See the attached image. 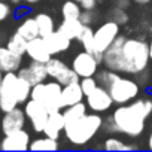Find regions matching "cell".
I'll use <instances>...</instances> for the list:
<instances>
[{
    "instance_id": "6da1fadb",
    "label": "cell",
    "mask_w": 152,
    "mask_h": 152,
    "mask_svg": "<svg viewBox=\"0 0 152 152\" xmlns=\"http://www.w3.org/2000/svg\"><path fill=\"white\" fill-rule=\"evenodd\" d=\"M151 113H152V100L137 97L136 100L127 104H119L112 112L110 116L121 134L136 139L145 133L146 121Z\"/></svg>"
},
{
    "instance_id": "7a4b0ae2",
    "label": "cell",
    "mask_w": 152,
    "mask_h": 152,
    "mask_svg": "<svg viewBox=\"0 0 152 152\" xmlns=\"http://www.w3.org/2000/svg\"><path fill=\"white\" fill-rule=\"evenodd\" d=\"M149 45L139 37H125L122 46V73L137 76L149 67Z\"/></svg>"
},
{
    "instance_id": "3957f363",
    "label": "cell",
    "mask_w": 152,
    "mask_h": 152,
    "mask_svg": "<svg viewBox=\"0 0 152 152\" xmlns=\"http://www.w3.org/2000/svg\"><path fill=\"white\" fill-rule=\"evenodd\" d=\"M102 125H103V116H100V113L91 112L85 113L78 121L66 124L63 134L66 140L73 146H85L99 134Z\"/></svg>"
},
{
    "instance_id": "277c9868",
    "label": "cell",
    "mask_w": 152,
    "mask_h": 152,
    "mask_svg": "<svg viewBox=\"0 0 152 152\" xmlns=\"http://www.w3.org/2000/svg\"><path fill=\"white\" fill-rule=\"evenodd\" d=\"M140 84L133 79V78H124V76H119V78L107 88L110 93V97L113 100L115 104H127L133 100H136L140 94Z\"/></svg>"
},
{
    "instance_id": "5b68a950",
    "label": "cell",
    "mask_w": 152,
    "mask_h": 152,
    "mask_svg": "<svg viewBox=\"0 0 152 152\" xmlns=\"http://www.w3.org/2000/svg\"><path fill=\"white\" fill-rule=\"evenodd\" d=\"M17 72L3 73L2 82H0V110L3 113L20 106L17 99Z\"/></svg>"
},
{
    "instance_id": "8992f818",
    "label": "cell",
    "mask_w": 152,
    "mask_h": 152,
    "mask_svg": "<svg viewBox=\"0 0 152 152\" xmlns=\"http://www.w3.org/2000/svg\"><path fill=\"white\" fill-rule=\"evenodd\" d=\"M46 72H48V78L60 82L61 85H69V84H73V82H79V76L76 73L72 66L69 67L61 58H57V57H51L46 63Z\"/></svg>"
},
{
    "instance_id": "52a82bcc",
    "label": "cell",
    "mask_w": 152,
    "mask_h": 152,
    "mask_svg": "<svg viewBox=\"0 0 152 152\" xmlns=\"http://www.w3.org/2000/svg\"><path fill=\"white\" fill-rule=\"evenodd\" d=\"M24 112H26L27 121L30 122L33 131L43 133V128H45L46 121H48V116H49V112L45 107V104L40 103V102H37V100L28 99L24 103Z\"/></svg>"
},
{
    "instance_id": "ba28073f",
    "label": "cell",
    "mask_w": 152,
    "mask_h": 152,
    "mask_svg": "<svg viewBox=\"0 0 152 152\" xmlns=\"http://www.w3.org/2000/svg\"><path fill=\"white\" fill-rule=\"evenodd\" d=\"M119 27L121 26L116 24L115 21L106 20L94 30V42H96L97 49L102 54H104V51L112 45V42L121 34V28Z\"/></svg>"
},
{
    "instance_id": "9c48e42d",
    "label": "cell",
    "mask_w": 152,
    "mask_h": 152,
    "mask_svg": "<svg viewBox=\"0 0 152 152\" xmlns=\"http://www.w3.org/2000/svg\"><path fill=\"white\" fill-rule=\"evenodd\" d=\"M85 103L88 106V110L96 112V113H103L107 112L115 103L110 97V93L107 88L99 85L94 91H91L88 96H85Z\"/></svg>"
},
{
    "instance_id": "30bf717a",
    "label": "cell",
    "mask_w": 152,
    "mask_h": 152,
    "mask_svg": "<svg viewBox=\"0 0 152 152\" xmlns=\"http://www.w3.org/2000/svg\"><path fill=\"white\" fill-rule=\"evenodd\" d=\"M102 63L90 52L82 51L76 55L72 61V69L78 73L79 78H87V76H96L99 72V66Z\"/></svg>"
},
{
    "instance_id": "8fae6325",
    "label": "cell",
    "mask_w": 152,
    "mask_h": 152,
    "mask_svg": "<svg viewBox=\"0 0 152 152\" xmlns=\"http://www.w3.org/2000/svg\"><path fill=\"white\" fill-rule=\"evenodd\" d=\"M124 42H125V36L119 34L112 42V45L104 51L102 64L106 69L122 73V46H124Z\"/></svg>"
},
{
    "instance_id": "7c38bea8",
    "label": "cell",
    "mask_w": 152,
    "mask_h": 152,
    "mask_svg": "<svg viewBox=\"0 0 152 152\" xmlns=\"http://www.w3.org/2000/svg\"><path fill=\"white\" fill-rule=\"evenodd\" d=\"M30 133L24 128L5 134L0 140V149L2 151H27L30 149Z\"/></svg>"
},
{
    "instance_id": "4fadbf2b",
    "label": "cell",
    "mask_w": 152,
    "mask_h": 152,
    "mask_svg": "<svg viewBox=\"0 0 152 152\" xmlns=\"http://www.w3.org/2000/svg\"><path fill=\"white\" fill-rule=\"evenodd\" d=\"M46 84V94L43 104L48 109L49 113H55L64 109L63 106V85L57 81H48Z\"/></svg>"
},
{
    "instance_id": "5bb4252c",
    "label": "cell",
    "mask_w": 152,
    "mask_h": 152,
    "mask_svg": "<svg viewBox=\"0 0 152 152\" xmlns=\"http://www.w3.org/2000/svg\"><path fill=\"white\" fill-rule=\"evenodd\" d=\"M17 75L20 78L26 79L31 85H36L39 82L48 81V72H46V64L40 61H33L30 60V64L26 67H20Z\"/></svg>"
},
{
    "instance_id": "9a60e30c",
    "label": "cell",
    "mask_w": 152,
    "mask_h": 152,
    "mask_svg": "<svg viewBox=\"0 0 152 152\" xmlns=\"http://www.w3.org/2000/svg\"><path fill=\"white\" fill-rule=\"evenodd\" d=\"M26 124H27L26 112H24V109H21L20 106H17L15 109L3 113L2 122H0V128H2V133L3 134H9L12 131L26 128Z\"/></svg>"
},
{
    "instance_id": "2e32d148",
    "label": "cell",
    "mask_w": 152,
    "mask_h": 152,
    "mask_svg": "<svg viewBox=\"0 0 152 152\" xmlns=\"http://www.w3.org/2000/svg\"><path fill=\"white\" fill-rule=\"evenodd\" d=\"M26 54H27V57H28L30 60H33V61H40V63H46V61L52 57V54H51L49 49H48V45H46L45 39L40 37V36H37V37L28 40Z\"/></svg>"
},
{
    "instance_id": "e0dca14e",
    "label": "cell",
    "mask_w": 152,
    "mask_h": 152,
    "mask_svg": "<svg viewBox=\"0 0 152 152\" xmlns=\"http://www.w3.org/2000/svg\"><path fill=\"white\" fill-rule=\"evenodd\" d=\"M23 64V57L12 52L8 46H0V70L3 73L18 72Z\"/></svg>"
},
{
    "instance_id": "ac0fdd59",
    "label": "cell",
    "mask_w": 152,
    "mask_h": 152,
    "mask_svg": "<svg viewBox=\"0 0 152 152\" xmlns=\"http://www.w3.org/2000/svg\"><path fill=\"white\" fill-rule=\"evenodd\" d=\"M78 42H81V45L84 46V51L93 54L100 63L103 61V54L97 49L96 46V42H94V30L91 26H84L81 34L78 36V39H76Z\"/></svg>"
},
{
    "instance_id": "d6986e66",
    "label": "cell",
    "mask_w": 152,
    "mask_h": 152,
    "mask_svg": "<svg viewBox=\"0 0 152 152\" xmlns=\"http://www.w3.org/2000/svg\"><path fill=\"white\" fill-rule=\"evenodd\" d=\"M64 118H63V112H55V113H49L46 125L43 128V134L52 139H60V136L64 131Z\"/></svg>"
},
{
    "instance_id": "ffe728a7",
    "label": "cell",
    "mask_w": 152,
    "mask_h": 152,
    "mask_svg": "<svg viewBox=\"0 0 152 152\" xmlns=\"http://www.w3.org/2000/svg\"><path fill=\"white\" fill-rule=\"evenodd\" d=\"M45 42L48 45V49L52 55H58L64 51H67L70 48L72 40L69 37H66L64 34H61L58 30H55L54 33H51L49 36L45 37Z\"/></svg>"
},
{
    "instance_id": "44dd1931",
    "label": "cell",
    "mask_w": 152,
    "mask_h": 152,
    "mask_svg": "<svg viewBox=\"0 0 152 152\" xmlns=\"http://www.w3.org/2000/svg\"><path fill=\"white\" fill-rule=\"evenodd\" d=\"M84 100H85V94H84L79 82L63 85V106L64 107L76 104V103L84 102Z\"/></svg>"
},
{
    "instance_id": "7402d4cb",
    "label": "cell",
    "mask_w": 152,
    "mask_h": 152,
    "mask_svg": "<svg viewBox=\"0 0 152 152\" xmlns=\"http://www.w3.org/2000/svg\"><path fill=\"white\" fill-rule=\"evenodd\" d=\"M17 33H20L24 39L31 40L34 37L39 36V27H37V21L34 17L31 15H26L21 18V23L17 27Z\"/></svg>"
},
{
    "instance_id": "603a6c76",
    "label": "cell",
    "mask_w": 152,
    "mask_h": 152,
    "mask_svg": "<svg viewBox=\"0 0 152 152\" xmlns=\"http://www.w3.org/2000/svg\"><path fill=\"white\" fill-rule=\"evenodd\" d=\"M82 28H84V24L81 23V20H63L61 24L57 27V30L66 37H69L70 40L78 39Z\"/></svg>"
},
{
    "instance_id": "cb8c5ba5",
    "label": "cell",
    "mask_w": 152,
    "mask_h": 152,
    "mask_svg": "<svg viewBox=\"0 0 152 152\" xmlns=\"http://www.w3.org/2000/svg\"><path fill=\"white\" fill-rule=\"evenodd\" d=\"M61 112H63L64 124H70V122H75V121H78L79 118H82L85 113H88V106H87V103L84 100V102H79L76 104L64 107Z\"/></svg>"
},
{
    "instance_id": "d4e9b609",
    "label": "cell",
    "mask_w": 152,
    "mask_h": 152,
    "mask_svg": "<svg viewBox=\"0 0 152 152\" xmlns=\"http://www.w3.org/2000/svg\"><path fill=\"white\" fill-rule=\"evenodd\" d=\"M34 18H36V21H37L39 36H40V37L45 39L46 36H49L51 33H54V31L57 30L55 21H54V18H52L49 14H46V12H39Z\"/></svg>"
},
{
    "instance_id": "484cf974",
    "label": "cell",
    "mask_w": 152,
    "mask_h": 152,
    "mask_svg": "<svg viewBox=\"0 0 152 152\" xmlns=\"http://www.w3.org/2000/svg\"><path fill=\"white\" fill-rule=\"evenodd\" d=\"M103 148H104L106 151H110V152H115V151H116V152H118V151H136V149H139L137 145L125 143L122 139H119V137H116V136H113V134L104 140Z\"/></svg>"
},
{
    "instance_id": "4316f807",
    "label": "cell",
    "mask_w": 152,
    "mask_h": 152,
    "mask_svg": "<svg viewBox=\"0 0 152 152\" xmlns=\"http://www.w3.org/2000/svg\"><path fill=\"white\" fill-rule=\"evenodd\" d=\"M82 8L76 0H63L61 6V17L63 20H79Z\"/></svg>"
},
{
    "instance_id": "83f0119b",
    "label": "cell",
    "mask_w": 152,
    "mask_h": 152,
    "mask_svg": "<svg viewBox=\"0 0 152 152\" xmlns=\"http://www.w3.org/2000/svg\"><path fill=\"white\" fill-rule=\"evenodd\" d=\"M58 148H60L58 140L48 136L37 137L30 142V151H57Z\"/></svg>"
},
{
    "instance_id": "f1b7e54d",
    "label": "cell",
    "mask_w": 152,
    "mask_h": 152,
    "mask_svg": "<svg viewBox=\"0 0 152 152\" xmlns=\"http://www.w3.org/2000/svg\"><path fill=\"white\" fill-rule=\"evenodd\" d=\"M27 43H28V40H27V39H24L20 33H17V31H15V33L9 37V40H8L6 46H8L12 52H15V54H18V55L24 57V55H26V51H27Z\"/></svg>"
},
{
    "instance_id": "f546056e",
    "label": "cell",
    "mask_w": 152,
    "mask_h": 152,
    "mask_svg": "<svg viewBox=\"0 0 152 152\" xmlns=\"http://www.w3.org/2000/svg\"><path fill=\"white\" fill-rule=\"evenodd\" d=\"M121 76L119 72H115V70H110V69H102L96 73V79L99 82V85L104 87V88H109L118 78Z\"/></svg>"
},
{
    "instance_id": "4dcf8cb0",
    "label": "cell",
    "mask_w": 152,
    "mask_h": 152,
    "mask_svg": "<svg viewBox=\"0 0 152 152\" xmlns=\"http://www.w3.org/2000/svg\"><path fill=\"white\" fill-rule=\"evenodd\" d=\"M31 84L27 82L26 79L20 78L17 79V99H18V103L20 104H24L28 99H30V94H31Z\"/></svg>"
},
{
    "instance_id": "1f68e13d",
    "label": "cell",
    "mask_w": 152,
    "mask_h": 152,
    "mask_svg": "<svg viewBox=\"0 0 152 152\" xmlns=\"http://www.w3.org/2000/svg\"><path fill=\"white\" fill-rule=\"evenodd\" d=\"M107 20L115 21V23L119 24V26H125V24L130 21V15H128L127 9H122V8H116V6H113V8L107 12Z\"/></svg>"
},
{
    "instance_id": "d6a6232c",
    "label": "cell",
    "mask_w": 152,
    "mask_h": 152,
    "mask_svg": "<svg viewBox=\"0 0 152 152\" xmlns=\"http://www.w3.org/2000/svg\"><path fill=\"white\" fill-rule=\"evenodd\" d=\"M79 84H81V88L84 91L85 96H88L91 91H94L97 87H99V82L96 79V76H87V78H81L79 79Z\"/></svg>"
},
{
    "instance_id": "836d02e7",
    "label": "cell",
    "mask_w": 152,
    "mask_h": 152,
    "mask_svg": "<svg viewBox=\"0 0 152 152\" xmlns=\"http://www.w3.org/2000/svg\"><path fill=\"white\" fill-rule=\"evenodd\" d=\"M45 82H46V81H45ZM45 82H39V84H36V85L31 87L30 99L43 103V100H45V94H46V84H45Z\"/></svg>"
},
{
    "instance_id": "e575fe53",
    "label": "cell",
    "mask_w": 152,
    "mask_h": 152,
    "mask_svg": "<svg viewBox=\"0 0 152 152\" xmlns=\"http://www.w3.org/2000/svg\"><path fill=\"white\" fill-rule=\"evenodd\" d=\"M14 15V9L11 8V3H8V0H0V23L6 21Z\"/></svg>"
},
{
    "instance_id": "d590c367",
    "label": "cell",
    "mask_w": 152,
    "mask_h": 152,
    "mask_svg": "<svg viewBox=\"0 0 152 152\" xmlns=\"http://www.w3.org/2000/svg\"><path fill=\"white\" fill-rule=\"evenodd\" d=\"M79 20H81V23L84 26H93L97 21V12H96V9L94 11H85V9H82Z\"/></svg>"
},
{
    "instance_id": "8d00e7d4",
    "label": "cell",
    "mask_w": 152,
    "mask_h": 152,
    "mask_svg": "<svg viewBox=\"0 0 152 152\" xmlns=\"http://www.w3.org/2000/svg\"><path fill=\"white\" fill-rule=\"evenodd\" d=\"M102 130L107 134H118V127L116 124L113 122L112 116H107V118H103V125H102Z\"/></svg>"
},
{
    "instance_id": "74e56055",
    "label": "cell",
    "mask_w": 152,
    "mask_h": 152,
    "mask_svg": "<svg viewBox=\"0 0 152 152\" xmlns=\"http://www.w3.org/2000/svg\"><path fill=\"white\" fill-rule=\"evenodd\" d=\"M79 5L85 11H94L97 8V5H99V0H81Z\"/></svg>"
},
{
    "instance_id": "f35d334b",
    "label": "cell",
    "mask_w": 152,
    "mask_h": 152,
    "mask_svg": "<svg viewBox=\"0 0 152 152\" xmlns=\"http://www.w3.org/2000/svg\"><path fill=\"white\" fill-rule=\"evenodd\" d=\"M28 12H30V9H28V5H18L17 6V9H15V12H14V17L15 18H23V17H26V15H28Z\"/></svg>"
},
{
    "instance_id": "ab89813d",
    "label": "cell",
    "mask_w": 152,
    "mask_h": 152,
    "mask_svg": "<svg viewBox=\"0 0 152 152\" xmlns=\"http://www.w3.org/2000/svg\"><path fill=\"white\" fill-rule=\"evenodd\" d=\"M136 81L140 84V87H146L148 85V82H149V76H148V70L146 72H143V73H140V75H137L136 76Z\"/></svg>"
},
{
    "instance_id": "60d3db41",
    "label": "cell",
    "mask_w": 152,
    "mask_h": 152,
    "mask_svg": "<svg viewBox=\"0 0 152 152\" xmlns=\"http://www.w3.org/2000/svg\"><path fill=\"white\" fill-rule=\"evenodd\" d=\"M113 6L116 8H122V9H128L130 5L133 3V0H112Z\"/></svg>"
},
{
    "instance_id": "b9f144b4",
    "label": "cell",
    "mask_w": 152,
    "mask_h": 152,
    "mask_svg": "<svg viewBox=\"0 0 152 152\" xmlns=\"http://www.w3.org/2000/svg\"><path fill=\"white\" fill-rule=\"evenodd\" d=\"M133 3L139 6H148V5H152V0H133Z\"/></svg>"
},
{
    "instance_id": "7bdbcfd3",
    "label": "cell",
    "mask_w": 152,
    "mask_h": 152,
    "mask_svg": "<svg viewBox=\"0 0 152 152\" xmlns=\"http://www.w3.org/2000/svg\"><path fill=\"white\" fill-rule=\"evenodd\" d=\"M148 148L152 151V124H151V133H149V137H148Z\"/></svg>"
},
{
    "instance_id": "ee69618b",
    "label": "cell",
    "mask_w": 152,
    "mask_h": 152,
    "mask_svg": "<svg viewBox=\"0 0 152 152\" xmlns=\"http://www.w3.org/2000/svg\"><path fill=\"white\" fill-rule=\"evenodd\" d=\"M8 2H9L11 5H15V6H18V5L24 3V0H8Z\"/></svg>"
},
{
    "instance_id": "f6af8a7d",
    "label": "cell",
    "mask_w": 152,
    "mask_h": 152,
    "mask_svg": "<svg viewBox=\"0 0 152 152\" xmlns=\"http://www.w3.org/2000/svg\"><path fill=\"white\" fill-rule=\"evenodd\" d=\"M148 45H149V57H151V60H152V34H151V39H149Z\"/></svg>"
},
{
    "instance_id": "bcb514c9",
    "label": "cell",
    "mask_w": 152,
    "mask_h": 152,
    "mask_svg": "<svg viewBox=\"0 0 152 152\" xmlns=\"http://www.w3.org/2000/svg\"><path fill=\"white\" fill-rule=\"evenodd\" d=\"M37 2H40V0H24L26 5H34V3H37Z\"/></svg>"
},
{
    "instance_id": "7dc6e473",
    "label": "cell",
    "mask_w": 152,
    "mask_h": 152,
    "mask_svg": "<svg viewBox=\"0 0 152 152\" xmlns=\"http://www.w3.org/2000/svg\"><path fill=\"white\" fill-rule=\"evenodd\" d=\"M2 78H3V72L0 70V82H2Z\"/></svg>"
},
{
    "instance_id": "c3c4849f",
    "label": "cell",
    "mask_w": 152,
    "mask_h": 152,
    "mask_svg": "<svg viewBox=\"0 0 152 152\" xmlns=\"http://www.w3.org/2000/svg\"><path fill=\"white\" fill-rule=\"evenodd\" d=\"M151 84H152V76H151Z\"/></svg>"
},
{
    "instance_id": "681fc988",
    "label": "cell",
    "mask_w": 152,
    "mask_h": 152,
    "mask_svg": "<svg viewBox=\"0 0 152 152\" xmlns=\"http://www.w3.org/2000/svg\"><path fill=\"white\" fill-rule=\"evenodd\" d=\"M99 2H104V0H99Z\"/></svg>"
},
{
    "instance_id": "f907efd6",
    "label": "cell",
    "mask_w": 152,
    "mask_h": 152,
    "mask_svg": "<svg viewBox=\"0 0 152 152\" xmlns=\"http://www.w3.org/2000/svg\"><path fill=\"white\" fill-rule=\"evenodd\" d=\"M76 2H81V0H76Z\"/></svg>"
}]
</instances>
